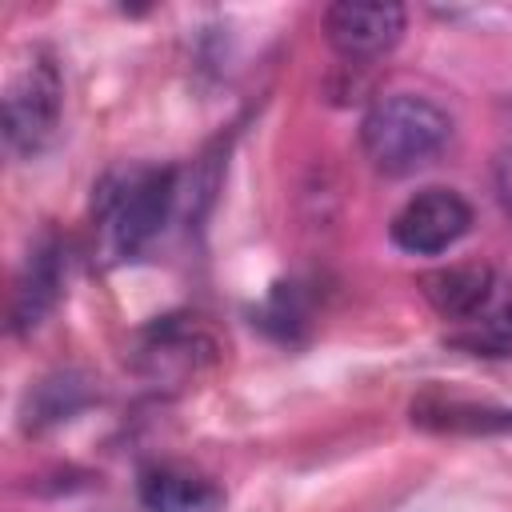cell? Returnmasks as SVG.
Instances as JSON below:
<instances>
[{
  "mask_svg": "<svg viewBox=\"0 0 512 512\" xmlns=\"http://www.w3.org/2000/svg\"><path fill=\"white\" fill-rule=\"evenodd\" d=\"M452 140V116L416 92L380 96L360 120V148L384 176H408L432 164Z\"/></svg>",
  "mask_w": 512,
  "mask_h": 512,
  "instance_id": "1",
  "label": "cell"
},
{
  "mask_svg": "<svg viewBox=\"0 0 512 512\" xmlns=\"http://www.w3.org/2000/svg\"><path fill=\"white\" fill-rule=\"evenodd\" d=\"M176 200L172 168H132L108 176L96 196V224L104 232V248L112 256H136L168 220Z\"/></svg>",
  "mask_w": 512,
  "mask_h": 512,
  "instance_id": "2",
  "label": "cell"
},
{
  "mask_svg": "<svg viewBox=\"0 0 512 512\" xmlns=\"http://www.w3.org/2000/svg\"><path fill=\"white\" fill-rule=\"evenodd\" d=\"M60 104H64L60 68L48 52L32 48L28 60H20L4 80V96H0L4 144L16 156H36L56 136Z\"/></svg>",
  "mask_w": 512,
  "mask_h": 512,
  "instance_id": "3",
  "label": "cell"
},
{
  "mask_svg": "<svg viewBox=\"0 0 512 512\" xmlns=\"http://www.w3.org/2000/svg\"><path fill=\"white\" fill-rule=\"evenodd\" d=\"M472 228V204L452 188H424L392 216V244L412 256H440Z\"/></svg>",
  "mask_w": 512,
  "mask_h": 512,
  "instance_id": "4",
  "label": "cell"
},
{
  "mask_svg": "<svg viewBox=\"0 0 512 512\" xmlns=\"http://www.w3.org/2000/svg\"><path fill=\"white\" fill-rule=\"evenodd\" d=\"M404 8L384 0H340L324 12V36L344 60H376L404 36Z\"/></svg>",
  "mask_w": 512,
  "mask_h": 512,
  "instance_id": "5",
  "label": "cell"
},
{
  "mask_svg": "<svg viewBox=\"0 0 512 512\" xmlns=\"http://www.w3.org/2000/svg\"><path fill=\"white\" fill-rule=\"evenodd\" d=\"M420 292L444 320L480 324L496 300V272L488 264H448V268L424 272Z\"/></svg>",
  "mask_w": 512,
  "mask_h": 512,
  "instance_id": "6",
  "label": "cell"
},
{
  "mask_svg": "<svg viewBox=\"0 0 512 512\" xmlns=\"http://www.w3.org/2000/svg\"><path fill=\"white\" fill-rule=\"evenodd\" d=\"M64 288V248L56 236H44L32 244L24 272L16 280V296H12V332H32L60 300Z\"/></svg>",
  "mask_w": 512,
  "mask_h": 512,
  "instance_id": "7",
  "label": "cell"
},
{
  "mask_svg": "<svg viewBox=\"0 0 512 512\" xmlns=\"http://www.w3.org/2000/svg\"><path fill=\"white\" fill-rule=\"evenodd\" d=\"M140 504L144 512H220L224 488L204 472L156 464L140 476Z\"/></svg>",
  "mask_w": 512,
  "mask_h": 512,
  "instance_id": "8",
  "label": "cell"
},
{
  "mask_svg": "<svg viewBox=\"0 0 512 512\" xmlns=\"http://www.w3.org/2000/svg\"><path fill=\"white\" fill-rule=\"evenodd\" d=\"M212 352V344L196 332V328H184V324H164L148 336L144 344V364L152 376H184V372H196V364Z\"/></svg>",
  "mask_w": 512,
  "mask_h": 512,
  "instance_id": "9",
  "label": "cell"
},
{
  "mask_svg": "<svg viewBox=\"0 0 512 512\" xmlns=\"http://www.w3.org/2000/svg\"><path fill=\"white\" fill-rule=\"evenodd\" d=\"M492 176H496V196H500L504 212H512V144H508V148H500Z\"/></svg>",
  "mask_w": 512,
  "mask_h": 512,
  "instance_id": "10",
  "label": "cell"
}]
</instances>
